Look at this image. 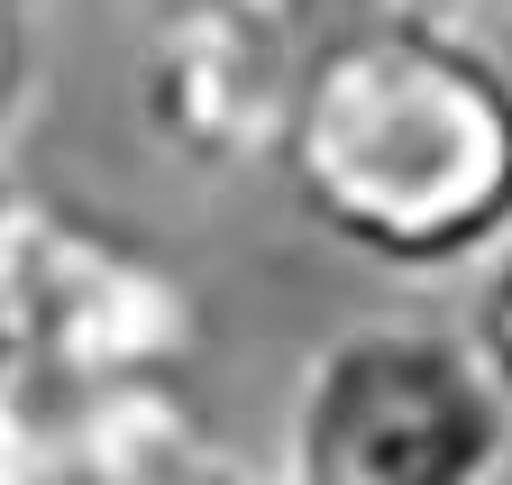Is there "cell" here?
Wrapping results in <instances>:
<instances>
[{
  "mask_svg": "<svg viewBox=\"0 0 512 485\" xmlns=\"http://www.w3.org/2000/svg\"><path fill=\"white\" fill-rule=\"evenodd\" d=\"M293 211L384 275H467L512 229V65L467 0L311 37L275 156Z\"/></svg>",
  "mask_w": 512,
  "mask_h": 485,
  "instance_id": "cell-1",
  "label": "cell"
},
{
  "mask_svg": "<svg viewBox=\"0 0 512 485\" xmlns=\"http://www.w3.org/2000/svg\"><path fill=\"white\" fill-rule=\"evenodd\" d=\"M512 458L476 348L439 321L366 312L330 330L284 394V476L302 485H467Z\"/></svg>",
  "mask_w": 512,
  "mask_h": 485,
  "instance_id": "cell-2",
  "label": "cell"
},
{
  "mask_svg": "<svg viewBox=\"0 0 512 485\" xmlns=\"http://www.w3.org/2000/svg\"><path fill=\"white\" fill-rule=\"evenodd\" d=\"M192 339H202V302L156 238L46 202L37 257H28V385L37 394L183 367Z\"/></svg>",
  "mask_w": 512,
  "mask_h": 485,
  "instance_id": "cell-3",
  "label": "cell"
},
{
  "mask_svg": "<svg viewBox=\"0 0 512 485\" xmlns=\"http://www.w3.org/2000/svg\"><path fill=\"white\" fill-rule=\"evenodd\" d=\"M302 74L284 0H156L138 37V129L192 174L266 165Z\"/></svg>",
  "mask_w": 512,
  "mask_h": 485,
  "instance_id": "cell-4",
  "label": "cell"
},
{
  "mask_svg": "<svg viewBox=\"0 0 512 485\" xmlns=\"http://www.w3.org/2000/svg\"><path fill=\"white\" fill-rule=\"evenodd\" d=\"M220 440L183 367L101 376L46 394V476H101V485H183L211 476Z\"/></svg>",
  "mask_w": 512,
  "mask_h": 485,
  "instance_id": "cell-5",
  "label": "cell"
},
{
  "mask_svg": "<svg viewBox=\"0 0 512 485\" xmlns=\"http://www.w3.org/2000/svg\"><path fill=\"white\" fill-rule=\"evenodd\" d=\"M46 193L0 165V376H28V257H37Z\"/></svg>",
  "mask_w": 512,
  "mask_h": 485,
  "instance_id": "cell-6",
  "label": "cell"
},
{
  "mask_svg": "<svg viewBox=\"0 0 512 485\" xmlns=\"http://www.w3.org/2000/svg\"><path fill=\"white\" fill-rule=\"evenodd\" d=\"M476 284H467V348H476V367H485V385H494V403H503V421H512V229L494 238V248L467 266Z\"/></svg>",
  "mask_w": 512,
  "mask_h": 485,
  "instance_id": "cell-7",
  "label": "cell"
},
{
  "mask_svg": "<svg viewBox=\"0 0 512 485\" xmlns=\"http://www.w3.org/2000/svg\"><path fill=\"white\" fill-rule=\"evenodd\" d=\"M46 92V0H0V156L19 147Z\"/></svg>",
  "mask_w": 512,
  "mask_h": 485,
  "instance_id": "cell-8",
  "label": "cell"
},
{
  "mask_svg": "<svg viewBox=\"0 0 512 485\" xmlns=\"http://www.w3.org/2000/svg\"><path fill=\"white\" fill-rule=\"evenodd\" d=\"M375 10H430V0H284V19L302 28V55H311V37H330L348 19H375Z\"/></svg>",
  "mask_w": 512,
  "mask_h": 485,
  "instance_id": "cell-9",
  "label": "cell"
},
{
  "mask_svg": "<svg viewBox=\"0 0 512 485\" xmlns=\"http://www.w3.org/2000/svg\"><path fill=\"white\" fill-rule=\"evenodd\" d=\"M503 10H512V0H503Z\"/></svg>",
  "mask_w": 512,
  "mask_h": 485,
  "instance_id": "cell-10",
  "label": "cell"
}]
</instances>
